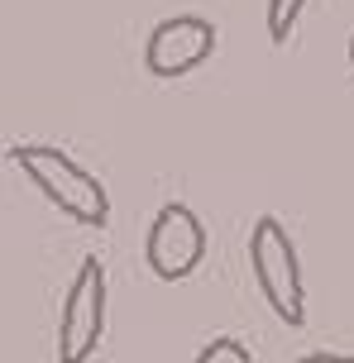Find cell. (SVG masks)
Returning a JSON list of instances; mask_svg holds the SVG:
<instances>
[{"label": "cell", "instance_id": "cell-8", "mask_svg": "<svg viewBox=\"0 0 354 363\" xmlns=\"http://www.w3.org/2000/svg\"><path fill=\"white\" fill-rule=\"evenodd\" d=\"M302 363H354V354H331V349H321V354H306Z\"/></svg>", "mask_w": 354, "mask_h": 363}, {"label": "cell", "instance_id": "cell-3", "mask_svg": "<svg viewBox=\"0 0 354 363\" xmlns=\"http://www.w3.org/2000/svg\"><path fill=\"white\" fill-rule=\"evenodd\" d=\"M106 335V268L101 258H82L57 315V363H87Z\"/></svg>", "mask_w": 354, "mask_h": 363}, {"label": "cell", "instance_id": "cell-7", "mask_svg": "<svg viewBox=\"0 0 354 363\" xmlns=\"http://www.w3.org/2000/svg\"><path fill=\"white\" fill-rule=\"evenodd\" d=\"M197 363H254V354L240 345V340H230V335H216L211 345L197 354Z\"/></svg>", "mask_w": 354, "mask_h": 363}, {"label": "cell", "instance_id": "cell-1", "mask_svg": "<svg viewBox=\"0 0 354 363\" xmlns=\"http://www.w3.org/2000/svg\"><path fill=\"white\" fill-rule=\"evenodd\" d=\"M10 163L38 186V196H48V206H57L62 216H72L77 225L101 230V225L111 220V196H106V186L77 163V158H67L62 148L15 144L10 148Z\"/></svg>", "mask_w": 354, "mask_h": 363}, {"label": "cell", "instance_id": "cell-6", "mask_svg": "<svg viewBox=\"0 0 354 363\" xmlns=\"http://www.w3.org/2000/svg\"><path fill=\"white\" fill-rule=\"evenodd\" d=\"M302 5L306 0H268L263 19H268V38L273 43H287L292 38V29H297V19H302Z\"/></svg>", "mask_w": 354, "mask_h": 363}, {"label": "cell", "instance_id": "cell-5", "mask_svg": "<svg viewBox=\"0 0 354 363\" xmlns=\"http://www.w3.org/2000/svg\"><path fill=\"white\" fill-rule=\"evenodd\" d=\"M211 53H216V24L201 15H172L153 24L149 43H144V67L163 82H177V77L197 72Z\"/></svg>", "mask_w": 354, "mask_h": 363}, {"label": "cell", "instance_id": "cell-4", "mask_svg": "<svg viewBox=\"0 0 354 363\" xmlns=\"http://www.w3.org/2000/svg\"><path fill=\"white\" fill-rule=\"evenodd\" d=\"M206 258V225L201 216L182 206V201H168L158 216L149 220V235H144V263H149L153 277L163 282H182L201 268Z\"/></svg>", "mask_w": 354, "mask_h": 363}, {"label": "cell", "instance_id": "cell-2", "mask_svg": "<svg viewBox=\"0 0 354 363\" xmlns=\"http://www.w3.org/2000/svg\"><path fill=\"white\" fill-rule=\"evenodd\" d=\"M249 268L259 277L268 306L282 325L297 330L306 320V301H302V258L292 235L282 230L278 216H259L254 230H249Z\"/></svg>", "mask_w": 354, "mask_h": 363}, {"label": "cell", "instance_id": "cell-9", "mask_svg": "<svg viewBox=\"0 0 354 363\" xmlns=\"http://www.w3.org/2000/svg\"><path fill=\"white\" fill-rule=\"evenodd\" d=\"M350 67H354V38H350Z\"/></svg>", "mask_w": 354, "mask_h": 363}]
</instances>
